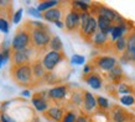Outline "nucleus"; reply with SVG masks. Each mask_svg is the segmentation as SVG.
I'll return each instance as SVG.
<instances>
[{
    "instance_id": "obj_1",
    "label": "nucleus",
    "mask_w": 135,
    "mask_h": 122,
    "mask_svg": "<svg viewBox=\"0 0 135 122\" xmlns=\"http://www.w3.org/2000/svg\"><path fill=\"white\" fill-rule=\"evenodd\" d=\"M14 78L16 79L17 83L20 84H27L31 80V75H32V68L29 64H22L17 65L14 68Z\"/></svg>"
},
{
    "instance_id": "obj_2",
    "label": "nucleus",
    "mask_w": 135,
    "mask_h": 122,
    "mask_svg": "<svg viewBox=\"0 0 135 122\" xmlns=\"http://www.w3.org/2000/svg\"><path fill=\"white\" fill-rule=\"evenodd\" d=\"M31 40L32 43L36 47H46L47 45H50L51 42V37H50L49 32L44 29H35L31 33Z\"/></svg>"
},
{
    "instance_id": "obj_3",
    "label": "nucleus",
    "mask_w": 135,
    "mask_h": 122,
    "mask_svg": "<svg viewBox=\"0 0 135 122\" xmlns=\"http://www.w3.org/2000/svg\"><path fill=\"white\" fill-rule=\"evenodd\" d=\"M61 61H62L61 53L55 52V51H50L45 57H44V59H42V64H44L46 70L52 72V70L55 69V67H56Z\"/></svg>"
},
{
    "instance_id": "obj_4",
    "label": "nucleus",
    "mask_w": 135,
    "mask_h": 122,
    "mask_svg": "<svg viewBox=\"0 0 135 122\" xmlns=\"http://www.w3.org/2000/svg\"><path fill=\"white\" fill-rule=\"evenodd\" d=\"M30 42V35L26 31H19L15 35L14 40H12L11 47L14 51H20V49H25L26 46Z\"/></svg>"
},
{
    "instance_id": "obj_5",
    "label": "nucleus",
    "mask_w": 135,
    "mask_h": 122,
    "mask_svg": "<svg viewBox=\"0 0 135 122\" xmlns=\"http://www.w3.org/2000/svg\"><path fill=\"white\" fill-rule=\"evenodd\" d=\"M97 65H98L100 69L105 70V72H110L112 69H114L117 67V59L114 57H99L95 61Z\"/></svg>"
},
{
    "instance_id": "obj_6",
    "label": "nucleus",
    "mask_w": 135,
    "mask_h": 122,
    "mask_svg": "<svg viewBox=\"0 0 135 122\" xmlns=\"http://www.w3.org/2000/svg\"><path fill=\"white\" fill-rule=\"evenodd\" d=\"M29 57H30V49L27 48L20 49V51H15L14 52L12 61H14V64L17 67V65L26 64V62L29 61Z\"/></svg>"
},
{
    "instance_id": "obj_7",
    "label": "nucleus",
    "mask_w": 135,
    "mask_h": 122,
    "mask_svg": "<svg viewBox=\"0 0 135 122\" xmlns=\"http://www.w3.org/2000/svg\"><path fill=\"white\" fill-rule=\"evenodd\" d=\"M81 22L79 19V14L76 11H71L67 16H66V21H65V26L67 27V30L73 31L76 27L78 26V24Z\"/></svg>"
},
{
    "instance_id": "obj_8",
    "label": "nucleus",
    "mask_w": 135,
    "mask_h": 122,
    "mask_svg": "<svg viewBox=\"0 0 135 122\" xmlns=\"http://www.w3.org/2000/svg\"><path fill=\"white\" fill-rule=\"evenodd\" d=\"M97 27H98L97 20H95L94 17L90 16L89 20H88V22H87L83 27H81V29H82L83 36L90 37V36H93V35H95V30H97Z\"/></svg>"
},
{
    "instance_id": "obj_9",
    "label": "nucleus",
    "mask_w": 135,
    "mask_h": 122,
    "mask_svg": "<svg viewBox=\"0 0 135 122\" xmlns=\"http://www.w3.org/2000/svg\"><path fill=\"white\" fill-rule=\"evenodd\" d=\"M99 15L107 17L108 20H110V21L122 22V17L119 16L114 10H112V9H109V8H105V6H100V9H99Z\"/></svg>"
},
{
    "instance_id": "obj_10",
    "label": "nucleus",
    "mask_w": 135,
    "mask_h": 122,
    "mask_svg": "<svg viewBox=\"0 0 135 122\" xmlns=\"http://www.w3.org/2000/svg\"><path fill=\"white\" fill-rule=\"evenodd\" d=\"M42 17H44L46 21H49V22L56 24V22L60 21V19H61V11L56 8L50 9V10H47V11H45L42 14Z\"/></svg>"
},
{
    "instance_id": "obj_11",
    "label": "nucleus",
    "mask_w": 135,
    "mask_h": 122,
    "mask_svg": "<svg viewBox=\"0 0 135 122\" xmlns=\"http://www.w3.org/2000/svg\"><path fill=\"white\" fill-rule=\"evenodd\" d=\"M97 24H98V27H99V31L103 33H110L112 32V29H113V26H112V21L108 20L107 17L104 16H100L99 15L98 19H97Z\"/></svg>"
},
{
    "instance_id": "obj_12",
    "label": "nucleus",
    "mask_w": 135,
    "mask_h": 122,
    "mask_svg": "<svg viewBox=\"0 0 135 122\" xmlns=\"http://www.w3.org/2000/svg\"><path fill=\"white\" fill-rule=\"evenodd\" d=\"M83 105H84V109H86L87 111L94 110V107L97 106V99L93 96V94H90L89 91H86V93H84Z\"/></svg>"
},
{
    "instance_id": "obj_13",
    "label": "nucleus",
    "mask_w": 135,
    "mask_h": 122,
    "mask_svg": "<svg viewBox=\"0 0 135 122\" xmlns=\"http://www.w3.org/2000/svg\"><path fill=\"white\" fill-rule=\"evenodd\" d=\"M67 94V88L66 86H56L49 91V96L53 100H61Z\"/></svg>"
},
{
    "instance_id": "obj_14",
    "label": "nucleus",
    "mask_w": 135,
    "mask_h": 122,
    "mask_svg": "<svg viewBox=\"0 0 135 122\" xmlns=\"http://www.w3.org/2000/svg\"><path fill=\"white\" fill-rule=\"evenodd\" d=\"M86 81L92 89L98 90L102 88V79H100L99 75H97V74H94V73L89 74V75L86 78Z\"/></svg>"
},
{
    "instance_id": "obj_15",
    "label": "nucleus",
    "mask_w": 135,
    "mask_h": 122,
    "mask_svg": "<svg viewBox=\"0 0 135 122\" xmlns=\"http://www.w3.org/2000/svg\"><path fill=\"white\" fill-rule=\"evenodd\" d=\"M46 116H49L50 118H52L53 121H61V120H63V118H62L63 112H62V110L60 107H51V109H49L47 112H46Z\"/></svg>"
},
{
    "instance_id": "obj_16",
    "label": "nucleus",
    "mask_w": 135,
    "mask_h": 122,
    "mask_svg": "<svg viewBox=\"0 0 135 122\" xmlns=\"http://www.w3.org/2000/svg\"><path fill=\"white\" fill-rule=\"evenodd\" d=\"M32 104L33 106H35V109H36L37 111H41V112H44V111L47 110V102H46V100L44 98H37V96H33L32 99Z\"/></svg>"
},
{
    "instance_id": "obj_17",
    "label": "nucleus",
    "mask_w": 135,
    "mask_h": 122,
    "mask_svg": "<svg viewBox=\"0 0 135 122\" xmlns=\"http://www.w3.org/2000/svg\"><path fill=\"white\" fill-rule=\"evenodd\" d=\"M125 31V27H124L123 25H118V26H113V29H112V40H119L120 37H123V33Z\"/></svg>"
},
{
    "instance_id": "obj_18",
    "label": "nucleus",
    "mask_w": 135,
    "mask_h": 122,
    "mask_svg": "<svg viewBox=\"0 0 135 122\" xmlns=\"http://www.w3.org/2000/svg\"><path fill=\"white\" fill-rule=\"evenodd\" d=\"M32 73L36 75L37 78H41L45 75V67H44V64H42L41 62H35L32 64Z\"/></svg>"
},
{
    "instance_id": "obj_19",
    "label": "nucleus",
    "mask_w": 135,
    "mask_h": 122,
    "mask_svg": "<svg viewBox=\"0 0 135 122\" xmlns=\"http://www.w3.org/2000/svg\"><path fill=\"white\" fill-rule=\"evenodd\" d=\"M57 4H58V1H56V0L44 1V3H40V4H38V6H37V10H38L40 12L47 11V10H50V9H53Z\"/></svg>"
},
{
    "instance_id": "obj_20",
    "label": "nucleus",
    "mask_w": 135,
    "mask_h": 122,
    "mask_svg": "<svg viewBox=\"0 0 135 122\" xmlns=\"http://www.w3.org/2000/svg\"><path fill=\"white\" fill-rule=\"evenodd\" d=\"M50 47H51V49L55 51V52H60V51H62L63 45H62L61 38H60L58 36H55L52 40H51V42H50Z\"/></svg>"
},
{
    "instance_id": "obj_21",
    "label": "nucleus",
    "mask_w": 135,
    "mask_h": 122,
    "mask_svg": "<svg viewBox=\"0 0 135 122\" xmlns=\"http://www.w3.org/2000/svg\"><path fill=\"white\" fill-rule=\"evenodd\" d=\"M113 121L114 122H125L127 121V116L123 112V110H120V109H115L113 111Z\"/></svg>"
},
{
    "instance_id": "obj_22",
    "label": "nucleus",
    "mask_w": 135,
    "mask_h": 122,
    "mask_svg": "<svg viewBox=\"0 0 135 122\" xmlns=\"http://www.w3.org/2000/svg\"><path fill=\"white\" fill-rule=\"evenodd\" d=\"M107 41V35L105 33L100 32V31H98V32H95V35H94V38H93V42L94 45L97 46H102L104 42Z\"/></svg>"
},
{
    "instance_id": "obj_23",
    "label": "nucleus",
    "mask_w": 135,
    "mask_h": 122,
    "mask_svg": "<svg viewBox=\"0 0 135 122\" xmlns=\"http://www.w3.org/2000/svg\"><path fill=\"white\" fill-rule=\"evenodd\" d=\"M115 48L118 49L119 52H123L128 48V41L125 37H120L119 40L115 41Z\"/></svg>"
},
{
    "instance_id": "obj_24",
    "label": "nucleus",
    "mask_w": 135,
    "mask_h": 122,
    "mask_svg": "<svg viewBox=\"0 0 135 122\" xmlns=\"http://www.w3.org/2000/svg\"><path fill=\"white\" fill-rule=\"evenodd\" d=\"M122 69H120V67H115L114 69H112L110 72H109V77H110L112 80L114 81H118L120 80V78H122Z\"/></svg>"
},
{
    "instance_id": "obj_25",
    "label": "nucleus",
    "mask_w": 135,
    "mask_h": 122,
    "mask_svg": "<svg viewBox=\"0 0 135 122\" xmlns=\"http://www.w3.org/2000/svg\"><path fill=\"white\" fill-rule=\"evenodd\" d=\"M120 102L125 106H131L135 102V98L133 95H123L120 98Z\"/></svg>"
},
{
    "instance_id": "obj_26",
    "label": "nucleus",
    "mask_w": 135,
    "mask_h": 122,
    "mask_svg": "<svg viewBox=\"0 0 135 122\" xmlns=\"http://www.w3.org/2000/svg\"><path fill=\"white\" fill-rule=\"evenodd\" d=\"M118 91L120 94H123V95H130V93H131V88L129 85H127V84H119V86H118Z\"/></svg>"
},
{
    "instance_id": "obj_27",
    "label": "nucleus",
    "mask_w": 135,
    "mask_h": 122,
    "mask_svg": "<svg viewBox=\"0 0 135 122\" xmlns=\"http://www.w3.org/2000/svg\"><path fill=\"white\" fill-rule=\"evenodd\" d=\"M97 104L100 109H108L109 107V102L105 98H103V96H98L97 98Z\"/></svg>"
},
{
    "instance_id": "obj_28",
    "label": "nucleus",
    "mask_w": 135,
    "mask_h": 122,
    "mask_svg": "<svg viewBox=\"0 0 135 122\" xmlns=\"http://www.w3.org/2000/svg\"><path fill=\"white\" fill-rule=\"evenodd\" d=\"M71 61H72L73 64L81 65L86 62V58L83 57V56H79V54H74V56H72V59H71Z\"/></svg>"
},
{
    "instance_id": "obj_29",
    "label": "nucleus",
    "mask_w": 135,
    "mask_h": 122,
    "mask_svg": "<svg viewBox=\"0 0 135 122\" xmlns=\"http://www.w3.org/2000/svg\"><path fill=\"white\" fill-rule=\"evenodd\" d=\"M73 5L79 8V10H82V12H87V10L89 9V5L84 1H73Z\"/></svg>"
},
{
    "instance_id": "obj_30",
    "label": "nucleus",
    "mask_w": 135,
    "mask_h": 122,
    "mask_svg": "<svg viewBox=\"0 0 135 122\" xmlns=\"http://www.w3.org/2000/svg\"><path fill=\"white\" fill-rule=\"evenodd\" d=\"M76 120H77V116L73 112H67L65 115L63 120H62V122H76Z\"/></svg>"
},
{
    "instance_id": "obj_31",
    "label": "nucleus",
    "mask_w": 135,
    "mask_h": 122,
    "mask_svg": "<svg viewBox=\"0 0 135 122\" xmlns=\"http://www.w3.org/2000/svg\"><path fill=\"white\" fill-rule=\"evenodd\" d=\"M89 17L90 16H89L88 12H81V15H79V19H81V27H83V26L88 22Z\"/></svg>"
},
{
    "instance_id": "obj_32",
    "label": "nucleus",
    "mask_w": 135,
    "mask_h": 122,
    "mask_svg": "<svg viewBox=\"0 0 135 122\" xmlns=\"http://www.w3.org/2000/svg\"><path fill=\"white\" fill-rule=\"evenodd\" d=\"M29 14L31 15V16L36 17V19H41L42 17V14L37 10V8H30L29 9Z\"/></svg>"
},
{
    "instance_id": "obj_33",
    "label": "nucleus",
    "mask_w": 135,
    "mask_h": 122,
    "mask_svg": "<svg viewBox=\"0 0 135 122\" xmlns=\"http://www.w3.org/2000/svg\"><path fill=\"white\" fill-rule=\"evenodd\" d=\"M22 12H24V10H22V9H19V10L15 12V15H14V19H12L14 24H19V22L21 21V17H22Z\"/></svg>"
},
{
    "instance_id": "obj_34",
    "label": "nucleus",
    "mask_w": 135,
    "mask_h": 122,
    "mask_svg": "<svg viewBox=\"0 0 135 122\" xmlns=\"http://www.w3.org/2000/svg\"><path fill=\"white\" fill-rule=\"evenodd\" d=\"M0 31L4 33L9 32V25H8V22L5 20H3V19H0Z\"/></svg>"
},
{
    "instance_id": "obj_35",
    "label": "nucleus",
    "mask_w": 135,
    "mask_h": 122,
    "mask_svg": "<svg viewBox=\"0 0 135 122\" xmlns=\"http://www.w3.org/2000/svg\"><path fill=\"white\" fill-rule=\"evenodd\" d=\"M0 120H1V122H15V120H14V118H11L9 115H6V114H1Z\"/></svg>"
},
{
    "instance_id": "obj_36",
    "label": "nucleus",
    "mask_w": 135,
    "mask_h": 122,
    "mask_svg": "<svg viewBox=\"0 0 135 122\" xmlns=\"http://www.w3.org/2000/svg\"><path fill=\"white\" fill-rule=\"evenodd\" d=\"M76 122H88V121H87V117H84V116H78Z\"/></svg>"
},
{
    "instance_id": "obj_37",
    "label": "nucleus",
    "mask_w": 135,
    "mask_h": 122,
    "mask_svg": "<svg viewBox=\"0 0 135 122\" xmlns=\"http://www.w3.org/2000/svg\"><path fill=\"white\" fill-rule=\"evenodd\" d=\"M21 95H22V96H26V98H29L31 94H30L29 90H25V91H22V93H21Z\"/></svg>"
},
{
    "instance_id": "obj_38",
    "label": "nucleus",
    "mask_w": 135,
    "mask_h": 122,
    "mask_svg": "<svg viewBox=\"0 0 135 122\" xmlns=\"http://www.w3.org/2000/svg\"><path fill=\"white\" fill-rule=\"evenodd\" d=\"M56 26H57V27H60V29H62V27H63V22L57 21V22H56Z\"/></svg>"
},
{
    "instance_id": "obj_39",
    "label": "nucleus",
    "mask_w": 135,
    "mask_h": 122,
    "mask_svg": "<svg viewBox=\"0 0 135 122\" xmlns=\"http://www.w3.org/2000/svg\"><path fill=\"white\" fill-rule=\"evenodd\" d=\"M89 72H90V67H89V65H86V67H84V73H89Z\"/></svg>"
},
{
    "instance_id": "obj_40",
    "label": "nucleus",
    "mask_w": 135,
    "mask_h": 122,
    "mask_svg": "<svg viewBox=\"0 0 135 122\" xmlns=\"http://www.w3.org/2000/svg\"><path fill=\"white\" fill-rule=\"evenodd\" d=\"M0 122H1V121H0Z\"/></svg>"
}]
</instances>
